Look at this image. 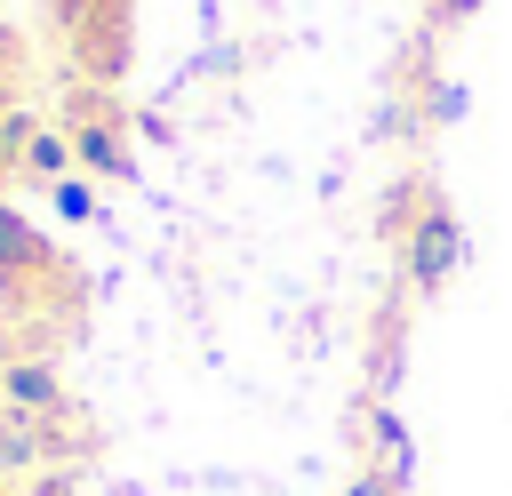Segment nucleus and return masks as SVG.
Listing matches in <instances>:
<instances>
[{
  "instance_id": "12",
  "label": "nucleus",
  "mask_w": 512,
  "mask_h": 496,
  "mask_svg": "<svg viewBox=\"0 0 512 496\" xmlns=\"http://www.w3.org/2000/svg\"><path fill=\"white\" fill-rule=\"evenodd\" d=\"M8 104H16V48L0 40V112H8Z\"/></svg>"
},
{
  "instance_id": "8",
  "label": "nucleus",
  "mask_w": 512,
  "mask_h": 496,
  "mask_svg": "<svg viewBox=\"0 0 512 496\" xmlns=\"http://www.w3.org/2000/svg\"><path fill=\"white\" fill-rule=\"evenodd\" d=\"M32 128H40V120H32L24 104H8V112H0V184L16 176V160H24V144H32Z\"/></svg>"
},
{
  "instance_id": "2",
  "label": "nucleus",
  "mask_w": 512,
  "mask_h": 496,
  "mask_svg": "<svg viewBox=\"0 0 512 496\" xmlns=\"http://www.w3.org/2000/svg\"><path fill=\"white\" fill-rule=\"evenodd\" d=\"M0 408L24 424H64V384L48 360H8L0 368Z\"/></svg>"
},
{
  "instance_id": "4",
  "label": "nucleus",
  "mask_w": 512,
  "mask_h": 496,
  "mask_svg": "<svg viewBox=\"0 0 512 496\" xmlns=\"http://www.w3.org/2000/svg\"><path fill=\"white\" fill-rule=\"evenodd\" d=\"M40 264H48V248H40L32 216L8 208V192H0V272H40Z\"/></svg>"
},
{
  "instance_id": "1",
  "label": "nucleus",
  "mask_w": 512,
  "mask_h": 496,
  "mask_svg": "<svg viewBox=\"0 0 512 496\" xmlns=\"http://www.w3.org/2000/svg\"><path fill=\"white\" fill-rule=\"evenodd\" d=\"M456 264H464V224H456V208H440V200H424L416 208V224L400 232V272H408V288H448L456 280Z\"/></svg>"
},
{
  "instance_id": "7",
  "label": "nucleus",
  "mask_w": 512,
  "mask_h": 496,
  "mask_svg": "<svg viewBox=\"0 0 512 496\" xmlns=\"http://www.w3.org/2000/svg\"><path fill=\"white\" fill-rule=\"evenodd\" d=\"M48 200H56V216H64V224H96V184H88V176H56V184H48Z\"/></svg>"
},
{
  "instance_id": "6",
  "label": "nucleus",
  "mask_w": 512,
  "mask_h": 496,
  "mask_svg": "<svg viewBox=\"0 0 512 496\" xmlns=\"http://www.w3.org/2000/svg\"><path fill=\"white\" fill-rule=\"evenodd\" d=\"M40 456H56V424L8 416V424H0V464H40Z\"/></svg>"
},
{
  "instance_id": "3",
  "label": "nucleus",
  "mask_w": 512,
  "mask_h": 496,
  "mask_svg": "<svg viewBox=\"0 0 512 496\" xmlns=\"http://www.w3.org/2000/svg\"><path fill=\"white\" fill-rule=\"evenodd\" d=\"M64 136H72V160H80L88 176H112V184H120V176L136 168V160H128V136H120V120H112V112H80Z\"/></svg>"
},
{
  "instance_id": "13",
  "label": "nucleus",
  "mask_w": 512,
  "mask_h": 496,
  "mask_svg": "<svg viewBox=\"0 0 512 496\" xmlns=\"http://www.w3.org/2000/svg\"><path fill=\"white\" fill-rule=\"evenodd\" d=\"M344 496H392V488H384V480H376V472H360V480H352V488H344Z\"/></svg>"
},
{
  "instance_id": "11",
  "label": "nucleus",
  "mask_w": 512,
  "mask_h": 496,
  "mask_svg": "<svg viewBox=\"0 0 512 496\" xmlns=\"http://www.w3.org/2000/svg\"><path fill=\"white\" fill-rule=\"evenodd\" d=\"M480 8H488V0H432V16H440V24H464V16H480Z\"/></svg>"
},
{
  "instance_id": "5",
  "label": "nucleus",
  "mask_w": 512,
  "mask_h": 496,
  "mask_svg": "<svg viewBox=\"0 0 512 496\" xmlns=\"http://www.w3.org/2000/svg\"><path fill=\"white\" fill-rule=\"evenodd\" d=\"M24 176H40V184H56V176H72V136L64 128H32V144H24V160H16Z\"/></svg>"
},
{
  "instance_id": "9",
  "label": "nucleus",
  "mask_w": 512,
  "mask_h": 496,
  "mask_svg": "<svg viewBox=\"0 0 512 496\" xmlns=\"http://www.w3.org/2000/svg\"><path fill=\"white\" fill-rule=\"evenodd\" d=\"M464 104H472V96H464V80H432L424 120H432V128H456V120H464Z\"/></svg>"
},
{
  "instance_id": "10",
  "label": "nucleus",
  "mask_w": 512,
  "mask_h": 496,
  "mask_svg": "<svg viewBox=\"0 0 512 496\" xmlns=\"http://www.w3.org/2000/svg\"><path fill=\"white\" fill-rule=\"evenodd\" d=\"M376 440H384V456H392V464H408V424H400L392 408L376 416Z\"/></svg>"
}]
</instances>
